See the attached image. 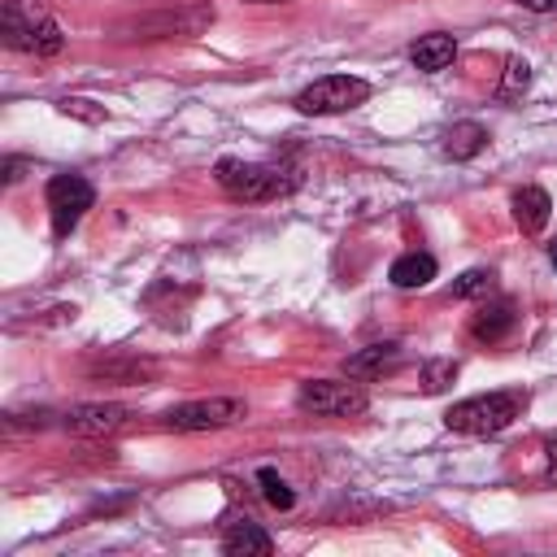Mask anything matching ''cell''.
Here are the masks:
<instances>
[{
    "instance_id": "obj_1",
    "label": "cell",
    "mask_w": 557,
    "mask_h": 557,
    "mask_svg": "<svg viewBox=\"0 0 557 557\" xmlns=\"http://www.w3.org/2000/svg\"><path fill=\"white\" fill-rule=\"evenodd\" d=\"M522 409H527V392L509 387V392H483V396L457 400L444 413V422L448 431H461V435H500L513 418H522Z\"/></svg>"
},
{
    "instance_id": "obj_2",
    "label": "cell",
    "mask_w": 557,
    "mask_h": 557,
    "mask_svg": "<svg viewBox=\"0 0 557 557\" xmlns=\"http://www.w3.org/2000/svg\"><path fill=\"white\" fill-rule=\"evenodd\" d=\"M0 35L13 52H30V57H57L65 48V35L61 26L35 9V4H22V0H9L4 13H0Z\"/></svg>"
},
{
    "instance_id": "obj_3",
    "label": "cell",
    "mask_w": 557,
    "mask_h": 557,
    "mask_svg": "<svg viewBox=\"0 0 557 557\" xmlns=\"http://www.w3.org/2000/svg\"><path fill=\"white\" fill-rule=\"evenodd\" d=\"M213 174H218V187L235 200H274L296 187V178H283V170L257 165V161H235V157H222Z\"/></svg>"
},
{
    "instance_id": "obj_4",
    "label": "cell",
    "mask_w": 557,
    "mask_h": 557,
    "mask_svg": "<svg viewBox=\"0 0 557 557\" xmlns=\"http://www.w3.org/2000/svg\"><path fill=\"white\" fill-rule=\"evenodd\" d=\"M370 100V83L357 78V74H326L318 83H309L300 96H296V109L305 117H331V113H348L357 104Z\"/></svg>"
},
{
    "instance_id": "obj_5",
    "label": "cell",
    "mask_w": 557,
    "mask_h": 557,
    "mask_svg": "<svg viewBox=\"0 0 557 557\" xmlns=\"http://www.w3.org/2000/svg\"><path fill=\"white\" fill-rule=\"evenodd\" d=\"M296 405L305 413H326V418H348V413H366L370 396L357 379H309L296 387Z\"/></svg>"
},
{
    "instance_id": "obj_6",
    "label": "cell",
    "mask_w": 557,
    "mask_h": 557,
    "mask_svg": "<svg viewBox=\"0 0 557 557\" xmlns=\"http://www.w3.org/2000/svg\"><path fill=\"white\" fill-rule=\"evenodd\" d=\"M248 405L239 396H209V400H187L178 409H170L161 422L170 431H222V426H235L244 422Z\"/></svg>"
},
{
    "instance_id": "obj_7",
    "label": "cell",
    "mask_w": 557,
    "mask_h": 557,
    "mask_svg": "<svg viewBox=\"0 0 557 557\" xmlns=\"http://www.w3.org/2000/svg\"><path fill=\"white\" fill-rule=\"evenodd\" d=\"M91 200H96V191H91V183H87L83 174H57V178L48 183V218H52V235L65 239V235L83 222V213L91 209Z\"/></svg>"
},
{
    "instance_id": "obj_8",
    "label": "cell",
    "mask_w": 557,
    "mask_h": 557,
    "mask_svg": "<svg viewBox=\"0 0 557 557\" xmlns=\"http://www.w3.org/2000/svg\"><path fill=\"white\" fill-rule=\"evenodd\" d=\"M209 22H213V9H209V4H196V9H165V13L135 17V22L122 26V30H131V39H165V35L191 39V35H200Z\"/></svg>"
},
{
    "instance_id": "obj_9",
    "label": "cell",
    "mask_w": 557,
    "mask_h": 557,
    "mask_svg": "<svg viewBox=\"0 0 557 557\" xmlns=\"http://www.w3.org/2000/svg\"><path fill=\"white\" fill-rule=\"evenodd\" d=\"M122 426H131V409L122 405H74L65 413V431L83 440H104V435H117Z\"/></svg>"
},
{
    "instance_id": "obj_10",
    "label": "cell",
    "mask_w": 557,
    "mask_h": 557,
    "mask_svg": "<svg viewBox=\"0 0 557 557\" xmlns=\"http://www.w3.org/2000/svg\"><path fill=\"white\" fill-rule=\"evenodd\" d=\"M222 553L226 557H265V553H274V540L252 518H231V522H222Z\"/></svg>"
},
{
    "instance_id": "obj_11",
    "label": "cell",
    "mask_w": 557,
    "mask_h": 557,
    "mask_svg": "<svg viewBox=\"0 0 557 557\" xmlns=\"http://www.w3.org/2000/svg\"><path fill=\"white\" fill-rule=\"evenodd\" d=\"M548 213H553V200H548L544 187L531 183V187L513 191V222H518L522 235H540L548 226Z\"/></svg>"
},
{
    "instance_id": "obj_12",
    "label": "cell",
    "mask_w": 557,
    "mask_h": 557,
    "mask_svg": "<svg viewBox=\"0 0 557 557\" xmlns=\"http://www.w3.org/2000/svg\"><path fill=\"white\" fill-rule=\"evenodd\" d=\"M513 322H518L513 300H492V305H483V309L470 318V335H474L479 344H496V339H505V335L513 331Z\"/></svg>"
},
{
    "instance_id": "obj_13",
    "label": "cell",
    "mask_w": 557,
    "mask_h": 557,
    "mask_svg": "<svg viewBox=\"0 0 557 557\" xmlns=\"http://www.w3.org/2000/svg\"><path fill=\"white\" fill-rule=\"evenodd\" d=\"M396 366H400V348L396 344H370V348H361V352H352L344 361V374L348 379H379V374H387Z\"/></svg>"
},
{
    "instance_id": "obj_14",
    "label": "cell",
    "mask_w": 557,
    "mask_h": 557,
    "mask_svg": "<svg viewBox=\"0 0 557 557\" xmlns=\"http://www.w3.org/2000/svg\"><path fill=\"white\" fill-rule=\"evenodd\" d=\"M87 374L104 379V383H148L157 374V366L148 357H104V361H91Z\"/></svg>"
},
{
    "instance_id": "obj_15",
    "label": "cell",
    "mask_w": 557,
    "mask_h": 557,
    "mask_svg": "<svg viewBox=\"0 0 557 557\" xmlns=\"http://www.w3.org/2000/svg\"><path fill=\"white\" fill-rule=\"evenodd\" d=\"M453 57H457V39H453V35H444V30L422 35V39L409 48V61H413L418 70H426V74L448 70V65H453Z\"/></svg>"
},
{
    "instance_id": "obj_16",
    "label": "cell",
    "mask_w": 557,
    "mask_h": 557,
    "mask_svg": "<svg viewBox=\"0 0 557 557\" xmlns=\"http://www.w3.org/2000/svg\"><path fill=\"white\" fill-rule=\"evenodd\" d=\"M435 257L431 252H400L396 261H392V270H387V278L396 283V287H405V292H413V287H426L431 278H435Z\"/></svg>"
},
{
    "instance_id": "obj_17",
    "label": "cell",
    "mask_w": 557,
    "mask_h": 557,
    "mask_svg": "<svg viewBox=\"0 0 557 557\" xmlns=\"http://www.w3.org/2000/svg\"><path fill=\"white\" fill-rule=\"evenodd\" d=\"M487 148V131L479 126V122H457V126H448V135H444V157H453V161H470V157H479Z\"/></svg>"
},
{
    "instance_id": "obj_18",
    "label": "cell",
    "mask_w": 557,
    "mask_h": 557,
    "mask_svg": "<svg viewBox=\"0 0 557 557\" xmlns=\"http://www.w3.org/2000/svg\"><path fill=\"white\" fill-rule=\"evenodd\" d=\"M453 379H457V361H453V357H435V361L422 366V392H426V396L444 392Z\"/></svg>"
},
{
    "instance_id": "obj_19",
    "label": "cell",
    "mask_w": 557,
    "mask_h": 557,
    "mask_svg": "<svg viewBox=\"0 0 557 557\" xmlns=\"http://www.w3.org/2000/svg\"><path fill=\"white\" fill-rule=\"evenodd\" d=\"M257 483H261V496H265L274 509H292V505H296V492L278 479V470H270V466H265V470H257Z\"/></svg>"
},
{
    "instance_id": "obj_20",
    "label": "cell",
    "mask_w": 557,
    "mask_h": 557,
    "mask_svg": "<svg viewBox=\"0 0 557 557\" xmlns=\"http://www.w3.org/2000/svg\"><path fill=\"white\" fill-rule=\"evenodd\" d=\"M527 83H531V65L522 61V57H509L505 61V83H500V100H518L522 91H527Z\"/></svg>"
},
{
    "instance_id": "obj_21",
    "label": "cell",
    "mask_w": 557,
    "mask_h": 557,
    "mask_svg": "<svg viewBox=\"0 0 557 557\" xmlns=\"http://www.w3.org/2000/svg\"><path fill=\"white\" fill-rule=\"evenodd\" d=\"M492 287H496V274L479 265V270H466V274L453 283V296H457V300H470V296H487Z\"/></svg>"
},
{
    "instance_id": "obj_22",
    "label": "cell",
    "mask_w": 557,
    "mask_h": 557,
    "mask_svg": "<svg viewBox=\"0 0 557 557\" xmlns=\"http://www.w3.org/2000/svg\"><path fill=\"white\" fill-rule=\"evenodd\" d=\"M57 109L65 113V117H83V122H104L109 113H104V104H96V100H83V96H65V100H57Z\"/></svg>"
},
{
    "instance_id": "obj_23",
    "label": "cell",
    "mask_w": 557,
    "mask_h": 557,
    "mask_svg": "<svg viewBox=\"0 0 557 557\" xmlns=\"http://www.w3.org/2000/svg\"><path fill=\"white\" fill-rule=\"evenodd\" d=\"M22 170H26V161H22V157H9V161H4V183H17Z\"/></svg>"
},
{
    "instance_id": "obj_24",
    "label": "cell",
    "mask_w": 557,
    "mask_h": 557,
    "mask_svg": "<svg viewBox=\"0 0 557 557\" xmlns=\"http://www.w3.org/2000/svg\"><path fill=\"white\" fill-rule=\"evenodd\" d=\"M518 4L531 13H557V0H518Z\"/></svg>"
},
{
    "instance_id": "obj_25",
    "label": "cell",
    "mask_w": 557,
    "mask_h": 557,
    "mask_svg": "<svg viewBox=\"0 0 557 557\" xmlns=\"http://www.w3.org/2000/svg\"><path fill=\"white\" fill-rule=\"evenodd\" d=\"M548 474H553V479H557V444H553V448H548Z\"/></svg>"
},
{
    "instance_id": "obj_26",
    "label": "cell",
    "mask_w": 557,
    "mask_h": 557,
    "mask_svg": "<svg viewBox=\"0 0 557 557\" xmlns=\"http://www.w3.org/2000/svg\"><path fill=\"white\" fill-rule=\"evenodd\" d=\"M548 257H553V265H557V244H553V248H548Z\"/></svg>"
},
{
    "instance_id": "obj_27",
    "label": "cell",
    "mask_w": 557,
    "mask_h": 557,
    "mask_svg": "<svg viewBox=\"0 0 557 557\" xmlns=\"http://www.w3.org/2000/svg\"><path fill=\"white\" fill-rule=\"evenodd\" d=\"M257 4H283V0H257Z\"/></svg>"
}]
</instances>
